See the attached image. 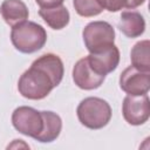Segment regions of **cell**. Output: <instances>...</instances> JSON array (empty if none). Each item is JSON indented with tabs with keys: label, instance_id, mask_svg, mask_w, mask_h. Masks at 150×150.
<instances>
[{
	"label": "cell",
	"instance_id": "7c38bea8",
	"mask_svg": "<svg viewBox=\"0 0 150 150\" xmlns=\"http://www.w3.org/2000/svg\"><path fill=\"white\" fill-rule=\"evenodd\" d=\"M43 120V128L41 132L34 138L41 143H50L55 141L62 130V120L54 111H41Z\"/></svg>",
	"mask_w": 150,
	"mask_h": 150
},
{
	"label": "cell",
	"instance_id": "30bf717a",
	"mask_svg": "<svg viewBox=\"0 0 150 150\" xmlns=\"http://www.w3.org/2000/svg\"><path fill=\"white\" fill-rule=\"evenodd\" d=\"M0 14L9 27L27 21L29 12L22 0H5L0 6Z\"/></svg>",
	"mask_w": 150,
	"mask_h": 150
},
{
	"label": "cell",
	"instance_id": "e0dca14e",
	"mask_svg": "<svg viewBox=\"0 0 150 150\" xmlns=\"http://www.w3.org/2000/svg\"><path fill=\"white\" fill-rule=\"evenodd\" d=\"M144 2L145 0H105V8L109 12H118L122 8L134 9Z\"/></svg>",
	"mask_w": 150,
	"mask_h": 150
},
{
	"label": "cell",
	"instance_id": "2e32d148",
	"mask_svg": "<svg viewBox=\"0 0 150 150\" xmlns=\"http://www.w3.org/2000/svg\"><path fill=\"white\" fill-rule=\"evenodd\" d=\"M73 6L80 16L91 18L103 12L105 0H73Z\"/></svg>",
	"mask_w": 150,
	"mask_h": 150
},
{
	"label": "cell",
	"instance_id": "5bb4252c",
	"mask_svg": "<svg viewBox=\"0 0 150 150\" xmlns=\"http://www.w3.org/2000/svg\"><path fill=\"white\" fill-rule=\"evenodd\" d=\"M39 15L52 29L55 30H60L64 28L69 23V19H70L69 11L63 5L50 8H40Z\"/></svg>",
	"mask_w": 150,
	"mask_h": 150
},
{
	"label": "cell",
	"instance_id": "9c48e42d",
	"mask_svg": "<svg viewBox=\"0 0 150 150\" xmlns=\"http://www.w3.org/2000/svg\"><path fill=\"white\" fill-rule=\"evenodd\" d=\"M87 56L93 68L104 76H107L109 73L114 71L117 68L121 57L120 50L115 45L97 53H89V55Z\"/></svg>",
	"mask_w": 150,
	"mask_h": 150
},
{
	"label": "cell",
	"instance_id": "ac0fdd59",
	"mask_svg": "<svg viewBox=\"0 0 150 150\" xmlns=\"http://www.w3.org/2000/svg\"><path fill=\"white\" fill-rule=\"evenodd\" d=\"M64 0H35V2L40 6V8H50L55 6H60Z\"/></svg>",
	"mask_w": 150,
	"mask_h": 150
},
{
	"label": "cell",
	"instance_id": "ba28073f",
	"mask_svg": "<svg viewBox=\"0 0 150 150\" xmlns=\"http://www.w3.org/2000/svg\"><path fill=\"white\" fill-rule=\"evenodd\" d=\"M105 80L104 75L97 73L90 64L88 56L80 59L73 67V81L83 90H94L101 87Z\"/></svg>",
	"mask_w": 150,
	"mask_h": 150
},
{
	"label": "cell",
	"instance_id": "6da1fadb",
	"mask_svg": "<svg viewBox=\"0 0 150 150\" xmlns=\"http://www.w3.org/2000/svg\"><path fill=\"white\" fill-rule=\"evenodd\" d=\"M11 41L20 53L32 54L40 50L46 45L47 32L36 22L25 21L12 27Z\"/></svg>",
	"mask_w": 150,
	"mask_h": 150
},
{
	"label": "cell",
	"instance_id": "277c9868",
	"mask_svg": "<svg viewBox=\"0 0 150 150\" xmlns=\"http://www.w3.org/2000/svg\"><path fill=\"white\" fill-rule=\"evenodd\" d=\"M82 38L86 48L93 54L115 45V29L107 21H93L84 27Z\"/></svg>",
	"mask_w": 150,
	"mask_h": 150
},
{
	"label": "cell",
	"instance_id": "8fae6325",
	"mask_svg": "<svg viewBox=\"0 0 150 150\" xmlns=\"http://www.w3.org/2000/svg\"><path fill=\"white\" fill-rule=\"evenodd\" d=\"M118 28L128 38H138L145 30V20L143 15L138 12L125 11L121 14Z\"/></svg>",
	"mask_w": 150,
	"mask_h": 150
},
{
	"label": "cell",
	"instance_id": "4fadbf2b",
	"mask_svg": "<svg viewBox=\"0 0 150 150\" xmlns=\"http://www.w3.org/2000/svg\"><path fill=\"white\" fill-rule=\"evenodd\" d=\"M33 64L43 69L50 76L55 87H57L61 83L64 74V67L60 56L52 53H47L38 57L35 61H33Z\"/></svg>",
	"mask_w": 150,
	"mask_h": 150
},
{
	"label": "cell",
	"instance_id": "5b68a950",
	"mask_svg": "<svg viewBox=\"0 0 150 150\" xmlns=\"http://www.w3.org/2000/svg\"><path fill=\"white\" fill-rule=\"evenodd\" d=\"M12 124L20 134L35 138L43 128L41 111L27 105L18 107L12 114Z\"/></svg>",
	"mask_w": 150,
	"mask_h": 150
},
{
	"label": "cell",
	"instance_id": "9a60e30c",
	"mask_svg": "<svg viewBox=\"0 0 150 150\" xmlns=\"http://www.w3.org/2000/svg\"><path fill=\"white\" fill-rule=\"evenodd\" d=\"M131 66L136 69L150 73V41L142 40L135 43L130 52Z\"/></svg>",
	"mask_w": 150,
	"mask_h": 150
},
{
	"label": "cell",
	"instance_id": "8992f818",
	"mask_svg": "<svg viewBox=\"0 0 150 150\" xmlns=\"http://www.w3.org/2000/svg\"><path fill=\"white\" fill-rule=\"evenodd\" d=\"M123 118L130 125H142L150 117V101L148 94L127 95L122 103Z\"/></svg>",
	"mask_w": 150,
	"mask_h": 150
},
{
	"label": "cell",
	"instance_id": "7a4b0ae2",
	"mask_svg": "<svg viewBox=\"0 0 150 150\" xmlns=\"http://www.w3.org/2000/svg\"><path fill=\"white\" fill-rule=\"evenodd\" d=\"M55 88L50 76L40 67L32 66L23 71L18 81L19 93L28 100H42Z\"/></svg>",
	"mask_w": 150,
	"mask_h": 150
},
{
	"label": "cell",
	"instance_id": "3957f363",
	"mask_svg": "<svg viewBox=\"0 0 150 150\" xmlns=\"http://www.w3.org/2000/svg\"><path fill=\"white\" fill-rule=\"evenodd\" d=\"M110 104L100 97H86L80 102L76 115L82 125L91 130H98L105 127L111 120Z\"/></svg>",
	"mask_w": 150,
	"mask_h": 150
},
{
	"label": "cell",
	"instance_id": "52a82bcc",
	"mask_svg": "<svg viewBox=\"0 0 150 150\" xmlns=\"http://www.w3.org/2000/svg\"><path fill=\"white\" fill-rule=\"evenodd\" d=\"M120 87L128 95L148 94L150 89V73L129 66L120 75Z\"/></svg>",
	"mask_w": 150,
	"mask_h": 150
}]
</instances>
